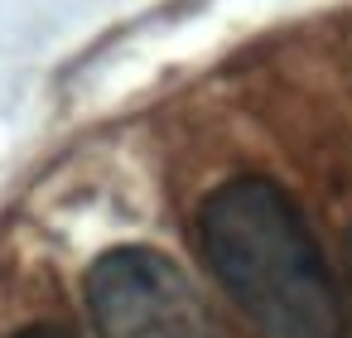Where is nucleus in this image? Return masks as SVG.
Segmentation results:
<instances>
[{
  "label": "nucleus",
  "instance_id": "3",
  "mask_svg": "<svg viewBox=\"0 0 352 338\" xmlns=\"http://www.w3.org/2000/svg\"><path fill=\"white\" fill-rule=\"evenodd\" d=\"M15 338H73V333L58 328V324H34V328H20Z\"/></svg>",
  "mask_w": 352,
  "mask_h": 338
},
{
  "label": "nucleus",
  "instance_id": "1",
  "mask_svg": "<svg viewBox=\"0 0 352 338\" xmlns=\"http://www.w3.org/2000/svg\"><path fill=\"white\" fill-rule=\"evenodd\" d=\"M198 242L232 304L265 338H342L338 280L294 208L270 179H232L198 208Z\"/></svg>",
  "mask_w": 352,
  "mask_h": 338
},
{
  "label": "nucleus",
  "instance_id": "4",
  "mask_svg": "<svg viewBox=\"0 0 352 338\" xmlns=\"http://www.w3.org/2000/svg\"><path fill=\"white\" fill-rule=\"evenodd\" d=\"M347 271H352V237H347Z\"/></svg>",
  "mask_w": 352,
  "mask_h": 338
},
{
  "label": "nucleus",
  "instance_id": "2",
  "mask_svg": "<svg viewBox=\"0 0 352 338\" xmlns=\"http://www.w3.org/2000/svg\"><path fill=\"white\" fill-rule=\"evenodd\" d=\"M97 338H222L193 280L150 246H111L87 271Z\"/></svg>",
  "mask_w": 352,
  "mask_h": 338
}]
</instances>
